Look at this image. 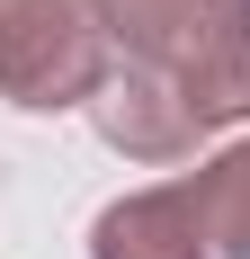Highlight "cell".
<instances>
[{
    "mask_svg": "<svg viewBox=\"0 0 250 259\" xmlns=\"http://www.w3.org/2000/svg\"><path fill=\"white\" fill-rule=\"evenodd\" d=\"M116 72L90 99L99 143L125 161H188L250 116V0H80Z\"/></svg>",
    "mask_w": 250,
    "mask_h": 259,
    "instance_id": "obj_1",
    "label": "cell"
},
{
    "mask_svg": "<svg viewBox=\"0 0 250 259\" xmlns=\"http://www.w3.org/2000/svg\"><path fill=\"white\" fill-rule=\"evenodd\" d=\"M90 259H250V134L188 179L116 197L90 224Z\"/></svg>",
    "mask_w": 250,
    "mask_h": 259,
    "instance_id": "obj_2",
    "label": "cell"
},
{
    "mask_svg": "<svg viewBox=\"0 0 250 259\" xmlns=\"http://www.w3.org/2000/svg\"><path fill=\"white\" fill-rule=\"evenodd\" d=\"M116 72L99 18L80 0H0V99L27 116L90 107Z\"/></svg>",
    "mask_w": 250,
    "mask_h": 259,
    "instance_id": "obj_3",
    "label": "cell"
}]
</instances>
